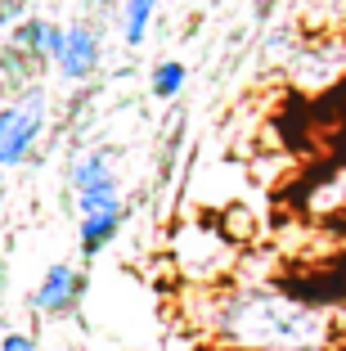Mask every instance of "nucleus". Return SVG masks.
Instances as JSON below:
<instances>
[{"mask_svg":"<svg viewBox=\"0 0 346 351\" xmlns=\"http://www.w3.org/2000/svg\"><path fill=\"white\" fill-rule=\"evenodd\" d=\"M284 73L293 82V90L324 95L328 86H337L346 77V36L328 32V36H310V41L293 45L284 59Z\"/></svg>","mask_w":346,"mask_h":351,"instance_id":"nucleus-4","label":"nucleus"},{"mask_svg":"<svg viewBox=\"0 0 346 351\" xmlns=\"http://www.w3.org/2000/svg\"><path fill=\"white\" fill-rule=\"evenodd\" d=\"M68 189L72 198H90V194H122V171H117V149L95 145L68 162Z\"/></svg>","mask_w":346,"mask_h":351,"instance_id":"nucleus-8","label":"nucleus"},{"mask_svg":"<svg viewBox=\"0 0 346 351\" xmlns=\"http://www.w3.org/2000/svg\"><path fill=\"white\" fill-rule=\"evenodd\" d=\"M50 117V99L41 86H32L23 95H10V104L0 108V171L5 167H23L36 149Z\"/></svg>","mask_w":346,"mask_h":351,"instance_id":"nucleus-3","label":"nucleus"},{"mask_svg":"<svg viewBox=\"0 0 346 351\" xmlns=\"http://www.w3.org/2000/svg\"><path fill=\"white\" fill-rule=\"evenodd\" d=\"M99 63H103V36H99V27H95L90 19L68 23V27H63V50H59V59H54L59 77H63V82H72V86H82V82H90V77L99 73Z\"/></svg>","mask_w":346,"mask_h":351,"instance_id":"nucleus-7","label":"nucleus"},{"mask_svg":"<svg viewBox=\"0 0 346 351\" xmlns=\"http://www.w3.org/2000/svg\"><path fill=\"white\" fill-rule=\"evenodd\" d=\"M153 19H158V0H122V5H117V27H122L126 50H140L144 45Z\"/></svg>","mask_w":346,"mask_h":351,"instance_id":"nucleus-10","label":"nucleus"},{"mask_svg":"<svg viewBox=\"0 0 346 351\" xmlns=\"http://www.w3.org/2000/svg\"><path fill=\"white\" fill-rule=\"evenodd\" d=\"M10 45L14 50H23L36 68H50L54 59H59V50H63V23H54V19H18L10 27Z\"/></svg>","mask_w":346,"mask_h":351,"instance_id":"nucleus-9","label":"nucleus"},{"mask_svg":"<svg viewBox=\"0 0 346 351\" xmlns=\"http://www.w3.org/2000/svg\"><path fill=\"white\" fill-rule=\"evenodd\" d=\"M0 351H36V338L23 329H10V333H0Z\"/></svg>","mask_w":346,"mask_h":351,"instance_id":"nucleus-13","label":"nucleus"},{"mask_svg":"<svg viewBox=\"0 0 346 351\" xmlns=\"http://www.w3.org/2000/svg\"><path fill=\"white\" fill-rule=\"evenodd\" d=\"M82 298H86L82 266H72V261H54V266L36 279V289H32V311H36L41 320H63V315H77Z\"/></svg>","mask_w":346,"mask_h":351,"instance_id":"nucleus-6","label":"nucleus"},{"mask_svg":"<svg viewBox=\"0 0 346 351\" xmlns=\"http://www.w3.org/2000/svg\"><path fill=\"white\" fill-rule=\"evenodd\" d=\"M342 333H346V320H342Z\"/></svg>","mask_w":346,"mask_h":351,"instance_id":"nucleus-16","label":"nucleus"},{"mask_svg":"<svg viewBox=\"0 0 346 351\" xmlns=\"http://www.w3.org/2000/svg\"><path fill=\"white\" fill-rule=\"evenodd\" d=\"M306 212H310V217H333V212H346V167H342V171L319 176L315 185L306 189Z\"/></svg>","mask_w":346,"mask_h":351,"instance_id":"nucleus-11","label":"nucleus"},{"mask_svg":"<svg viewBox=\"0 0 346 351\" xmlns=\"http://www.w3.org/2000/svg\"><path fill=\"white\" fill-rule=\"evenodd\" d=\"M0 298H5V261H0Z\"/></svg>","mask_w":346,"mask_h":351,"instance_id":"nucleus-15","label":"nucleus"},{"mask_svg":"<svg viewBox=\"0 0 346 351\" xmlns=\"http://www.w3.org/2000/svg\"><path fill=\"white\" fill-rule=\"evenodd\" d=\"M207 329L238 351H333L337 324L324 306L275 284H225L207 298Z\"/></svg>","mask_w":346,"mask_h":351,"instance_id":"nucleus-1","label":"nucleus"},{"mask_svg":"<svg viewBox=\"0 0 346 351\" xmlns=\"http://www.w3.org/2000/svg\"><path fill=\"white\" fill-rule=\"evenodd\" d=\"M95 5H99V10H117V5H122V0H95Z\"/></svg>","mask_w":346,"mask_h":351,"instance_id":"nucleus-14","label":"nucleus"},{"mask_svg":"<svg viewBox=\"0 0 346 351\" xmlns=\"http://www.w3.org/2000/svg\"><path fill=\"white\" fill-rule=\"evenodd\" d=\"M184 82H189V68H184L180 59H162V63H158V68L149 73L153 99H175V95L184 90Z\"/></svg>","mask_w":346,"mask_h":351,"instance_id":"nucleus-12","label":"nucleus"},{"mask_svg":"<svg viewBox=\"0 0 346 351\" xmlns=\"http://www.w3.org/2000/svg\"><path fill=\"white\" fill-rule=\"evenodd\" d=\"M131 207H126L122 194H90L77 198V243H82L86 257H99L112 239L122 234Z\"/></svg>","mask_w":346,"mask_h":351,"instance_id":"nucleus-5","label":"nucleus"},{"mask_svg":"<svg viewBox=\"0 0 346 351\" xmlns=\"http://www.w3.org/2000/svg\"><path fill=\"white\" fill-rule=\"evenodd\" d=\"M171 266L189 289H225V279L238 266V239L216 221L194 217L171 239Z\"/></svg>","mask_w":346,"mask_h":351,"instance_id":"nucleus-2","label":"nucleus"}]
</instances>
